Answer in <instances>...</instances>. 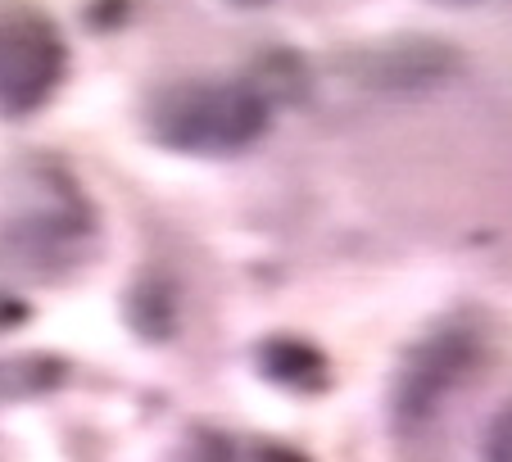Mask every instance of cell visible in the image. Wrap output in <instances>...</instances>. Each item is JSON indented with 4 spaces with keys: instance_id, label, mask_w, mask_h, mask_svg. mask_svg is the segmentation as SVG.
<instances>
[{
    "instance_id": "6da1fadb",
    "label": "cell",
    "mask_w": 512,
    "mask_h": 462,
    "mask_svg": "<svg viewBox=\"0 0 512 462\" xmlns=\"http://www.w3.org/2000/svg\"><path fill=\"white\" fill-rule=\"evenodd\" d=\"M272 123V100L250 77L223 82H182L155 96L150 105V136L164 150L223 159L254 145Z\"/></svg>"
},
{
    "instance_id": "7a4b0ae2",
    "label": "cell",
    "mask_w": 512,
    "mask_h": 462,
    "mask_svg": "<svg viewBox=\"0 0 512 462\" xmlns=\"http://www.w3.org/2000/svg\"><path fill=\"white\" fill-rule=\"evenodd\" d=\"M64 64V37L46 14L32 5H0V114H37L64 82Z\"/></svg>"
},
{
    "instance_id": "3957f363",
    "label": "cell",
    "mask_w": 512,
    "mask_h": 462,
    "mask_svg": "<svg viewBox=\"0 0 512 462\" xmlns=\"http://www.w3.org/2000/svg\"><path fill=\"white\" fill-rule=\"evenodd\" d=\"M458 372V340H435V345L422 349V363L408 367L404 385H399V413L422 417L431 413V404L440 399L449 381Z\"/></svg>"
},
{
    "instance_id": "277c9868",
    "label": "cell",
    "mask_w": 512,
    "mask_h": 462,
    "mask_svg": "<svg viewBox=\"0 0 512 462\" xmlns=\"http://www.w3.org/2000/svg\"><path fill=\"white\" fill-rule=\"evenodd\" d=\"M386 68L377 73V82L386 87H422V82H435L454 68V55H449L440 41H413V46H390Z\"/></svg>"
},
{
    "instance_id": "5b68a950",
    "label": "cell",
    "mask_w": 512,
    "mask_h": 462,
    "mask_svg": "<svg viewBox=\"0 0 512 462\" xmlns=\"http://www.w3.org/2000/svg\"><path fill=\"white\" fill-rule=\"evenodd\" d=\"M263 372H268L272 381L290 385V390H318V385L327 381L322 354L300 345V340H272V345H263Z\"/></svg>"
},
{
    "instance_id": "8992f818",
    "label": "cell",
    "mask_w": 512,
    "mask_h": 462,
    "mask_svg": "<svg viewBox=\"0 0 512 462\" xmlns=\"http://www.w3.org/2000/svg\"><path fill=\"white\" fill-rule=\"evenodd\" d=\"M64 367L50 363V358H14V363H0V395H37L59 385Z\"/></svg>"
},
{
    "instance_id": "52a82bcc",
    "label": "cell",
    "mask_w": 512,
    "mask_h": 462,
    "mask_svg": "<svg viewBox=\"0 0 512 462\" xmlns=\"http://www.w3.org/2000/svg\"><path fill=\"white\" fill-rule=\"evenodd\" d=\"M490 462H512V413L494 422V431H490Z\"/></svg>"
},
{
    "instance_id": "ba28073f",
    "label": "cell",
    "mask_w": 512,
    "mask_h": 462,
    "mask_svg": "<svg viewBox=\"0 0 512 462\" xmlns=\"http://www.w3.org/2000/svg\"><path fill=\"white\" fill-rule=\"evenodd\" d=\"M232 10H263V5H272V0H227Z\"/></svg>"
},
{
    "instance_id": "9c48e42d",
    "label": "cell",
    "mask_w": 512,
    "mask_h": 462,
    "mask_svg": "<svg viewBox=\"0 0 512 462\" xmlns=\"http://www.w3.org/2000/svg\"><path fill=\"white\" fill-rule=\"evenodd\" d=\"M454 5H467V0H454Z\"/></svg>"
}]
</instances>
